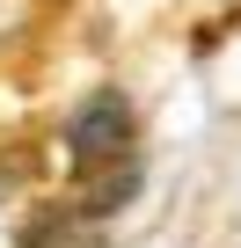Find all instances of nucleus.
I'll list each match as a JSON object with an SVG mask.
<instances>
[{
    "label": "nucleus",
    "instance_id": "f257e3e1",
    "mask_svg": "<svg viewBox=\"0 0 241 248\" xmlns=\"http://www.w3.org/2000/svg\"><path fill=\"white\" fill-rule=\"evenodd\" d=\"M51 154H59V197L102 168H125L139 161V109L125 88H88L66 117H59V132H51Z\"/></svg>",
    "mask_w": 241,
    "mask_h": 248
},
{
    "label": "nucleus",
    "instance_id": "f03ea898",
    "mask_svg": "<svg viewBox=\"0 0 241 248\" xmlns=\"http://www.w3.org/2000/svg\"><path fill=\"white\" fill-rule=\"evenodd\" d=\"M59 226H66V197L44 154L30 139L0 146V248H44Z\"/></svg>",
    "mask_w": 241,
    "mask_h": 248
},
{
    "label": "nucleus",
    "instance_id": "7ed1b4c3",
    "mask_svg": "<svg viewBox=\"0 0 241 248\" xmlns=\"http://www.w3.org/2000/svg\"><path fill=\"white\" fill-rule=\"evenodd\" d=\"M37 15H44V0H0V51H15V44H30Z\"/></svg>",
    "mask_w": 241,
    "mask_h": 248
},
{
    "label": "nucleus",
    "instance_id": "20e7f679",
    "mask_svg": "<svg viewBox=\"0 0 241 248\" xmlns=\"http://www.w3.org/2000/svg\"><path fill=\"white\" fill-rule=\"evenodd\" d=\"M44 248H102V233H95L88 219H66V226H59V233L44 241Z\"/></svg>",
    "mask_w": 241,
    "mask_h": 248
},
{
    "label": "nucleus",
    "instance_id": "39448f33",
    "mask_svg": "<svg viewBox=\"0 0 241 248\" xmlns=\"http://www.w3.org/2000/svg\"><path fill=\"white\" fill-rule=\"evenodd\" d=\"M44 8H51V0H44Z\"/></svg>",
    "mask_w": 241,
    "mask_h": 248
}]
</instances>
